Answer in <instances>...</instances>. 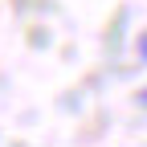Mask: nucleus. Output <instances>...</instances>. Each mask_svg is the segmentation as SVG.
I'll return each mask as SVG.
<instances>
[{
	"instance_id": "obj_1",
	"label": "nucleus",
	"mask_w": 147,
	"mask_h": 147,
	"mask_svg": "<svg viewBox=\"0 0 147 147\" xmlns=\"http://www.w3.org/2000/svg\"><path fill=\"white\" fill-rule=\"evenodd\" d=\"M135 53H139V61H147V33L139 37V45H135Z\"/></svg>"
},
{
	"instance_id": "obj_2",
	"label": "nucleus",
	"mask_w": 147,
	"mask_h": 147,
	"mask_svg": "<svg viewBox=\"0 0 147 147\" xmlns=\"http://www.w3.org/2000/svg\"><path fill=\"white\" fill-rule=\"evenodd\" d=\"M139 106H143V110H147V90H139Z\"/></svg>"
}]
</instances>
